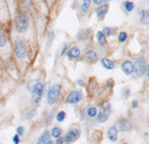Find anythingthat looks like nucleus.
Wrapping results in <instances>:
<instances>
[{
    "label": "nucleus",
    "instance_id": "nucleus-1",
    "mask_svg": "<svg viewBox=\"0 0 149 144\" xmlns=\"http://www.w3.org/2000/svg\"><path fill=\"white\" fill-rule=\"evenodd\" d=\"M14 29L19 34H24L29 28V16L27 12H20L15 15L13 21Z\"/></svg>",
    "mask_w": 149,
    "mask_h": 144
},
{
    "label": "nucleus",
    "instance_id": "nucleus-2",
    "mask_svg": "<svg viewBox=\"0 0 149 144\" xmlns=\"http://www.w3.org/2000/svg\"><path fill=\"white\" fill-rule=\"evenodd\" d=\"M61 95H62V85L58 84V82L52 84L50 89L47 93V98H45L47 105L48 106H54L61 99Z\"/></svg>",
    "mask_w": 149,
    "mask_h": 144
},
{
    "label": "nucleus",
    "instance_id": "nucleus-3",
    "mask_svg": "<svg viewBox=\"0 0 149 144\" xmlns=\"http://www.w3.org/2000/svg\"><path fill=\"white\" fill-rule=\"evenodd\" d=\"M28 44L23 39H16L13 45V53L16 59H23L28 55Z\"/></svg>",
    "mask_w": 149,
    "mask_h": 144
},
{
    "label": "nucleus",
    "instance_id": "nucleus-4",
    "mask_svg": "<svg viewBox=\"0 0 149 144\" xmlns=\"http://www.w3.org/2000/svg\"><path fill=\"white\" fill-rule=\"evenodd\" d=\"M112 114V105L109 101H104L100 105V109L98 113V116L95 117V121L98 123H105L108 121L109 116Z\"/></svg>",
    "mask_w": 149,
    "mask_h": 144
},
{
    "label": "nucleus",
    "instance_id": "nucleus-5",
    "mask_svg": "<svg viewBox=\"0 0 149 144\" xmlns=\"http://www.w3.org/2000/svg\"><path fill=\"white\" fill-rule=\"evenodd\" d=\"M147 65H148V63H147V59H146L144 57H142V56H140V57H136V58H135V60H134L135 72H134V75H133V78L137 79V78L142 77V75L144 74V70H146Z\"/></svg>",
    "mask_w": 149,
    "mask_h": 144
},
{
    "label": "nucleus",
    "instance_id": "nucleus-6",
    "mask_svg": "<svg viewBox=\"0 0 149 144\" xmlns=\"http://www.w3.org/2000/svg\"><path fill=\"white\" fill-rule=\"evenodd\" d=\"M84 99V93L81 92V89H72L70 91L66 96H65V102L68 105H72V106H76L78 105L81 100Z\"/></svg>",
    "mask_w": 149,
    "mask_h": 144
},
{
    "label": "nucleus",
    "instance_id": "nucleus-7",
    "mask_svg": "<svg viewBox=\"0 0 149 144\" xmlns=\"http://www.w3.org/2000/svg\"><path fill=\"white\" fill-rule=\"evenodd\" d=\"M44 92H45L44 85L42 84L41 80H38V82L35 85V87L31 91V101H33V105H38L40 103V101L43 98Z\"/></svg>",
    "mask_w": 149,
    "mask_h": 144
},
{
    "label": "nucleus",
    "instance_id": "nucleus-8",
    "mask_svg": "<svg viewBox=\"0 0 149 144\" xmlns=\"http://www.w3.org/2000/svg\"><path fill=\"white\" fill-rule=\"evenodd\" d=\"M79 137H80V129H79L78 127H72V128H70V129L65 132V135L63 136L65 144H71V143L76 142Z\"/></svg>",
    "mask_w": 149,
    "mask_h": 144
},
{
    "label": "nucleus",
    "instance_id": "nucleus-9",
    "mask_svg": "<svg viewBox=\"0 0 149 144\" xmlns=\"http://www.w3.org/2000/svg\"><path fill=\"white\" fill-rule=\"evenodd\" d=\"M114 125L118 128V130H119L120 132H128V131H130V130L133 129L132 122H130L128 118H125V117L118 118V120L115 121V124H114Z\"/></svg>",
    "mask_w": 149,
    "mask_h": 144
},
{
    "label": "nucleus",
    "instance_id": "nucleus-10",
    "mask_svg": "<svg viewBox=\"0 0 149 144\" xmlns=\"http://www.w3.org/2000/svg\"><path fill=\"white\" fill-rule=\"evenodd\" d=\"M120 67H121V71L123 72V74H126V75H128V77H130V75L133 77V75H134L135 66H134V62H133V60L125 59V60L121 63Z\"/></svg>",
    "mask_w": 149,
    "mask_h": 144
},
{
    "label": "nucleus",
    "instance_id": "nucleus-11",
    "mask_svg": "<svg viewBox=\"0 0 149 144\" xmlns=\"http://www.w3.org/2000/svg\"><path fill=\"white\" fill-rule=\"evenodd\" d=\"M84 59L87 64H94L97 63L99 59V53L97 50L94 49H87L85 52H84Z\"/></svg>",
    "mask_w": 149,
    "mask_h": 144
},
{
    "label": "nucleus",
    "instance_id": "nucleus-12",
    "mask_svg": "<svg viewBox=\"0 0 149 144\" xmlns=\"http://www.w3.org/2000/svg\"><path fill=\"white\" fill-rule=\"evenodd\" d=\"M66 57L71 60H76V59H79L81 57V49L79 45L77 44H73L69 48L68 52H66Z\"/></svg>",
    "mask_w": 149,
    "mask_h": 144
},
{
    "label": "nucleus",
    "instance_id": "nucleus-13",
    "mask_svg": "<svg viewBox=\"0 0 149 144\" xmlns=\"http://www.w3.org/2000/svg\"><path fill=\"white\" fill-rule=\"evenodd\" d=\"M106 137H107V139L109 142L115 143L118 141V138H119V130H118V128L115 125H111L106 130Z\"/></svg>",
    "mask_w": 149,
    "mask_h": 144
},
{
    "label": "nucleus",
    "instance_id": "nucleus-14",
    "mask_svg": "<svg viewBox=\"0 0 149 144\" xmlns=\"http://www.w3.org/2000/svg\"><path fill=\"white\" fill-rule=\"evenodd\" d=\"M108 7H109V5H108L107 1L104 5L97 7V9H95V16H97L98 21H102L105 19V16H106V14L108 12Z\"/></svg>",
    "mask_w": 149,
    "mask_h": 144
},
{
    "label": "nucleus",
    "instance_id": "nucleus-15",
    "mask_svg": "<svg viewBox=\"0 0 149 144\" xmlns=\"http://www.w3.org/2000/svg\"><path fill=\"white\" fill-rule=\"evenodd\" d=\"M99 63H100V65H101L105 70H107V71L114 70V67H115V62H114L113 59H111V58H107V57L100 58Z\"/></svg>",
    "mask_w": 149,
    "mask_h": 144
},
{
    "label": "nucleus",
    "instance_id": "nucleus-16",
    "mask_svg": "<svg viewBox=\"0 0 149 144\" xmlns=\"http://www.w3.org/2000/svg\"><path fill=\"white\" fill-rule=\"evenodd\" d=\"M139 15V21L141 24H149V9L147 8H141L137 13Z\"/></svg>",
    "mask_w": 149,
    "mask_h": 144
},
{
    "label": "nucleus",
    "instance_id": "nucleus-17",
    "mask_svg": "<svg viewBox=\"0 0 149 144\" xmlns=\"http://www.w3.org/2000/svg\"><path fill=\"white\" fill-rule=\"evenodd\" d=\"M85 113L87 115L88 118H94L98 116V113H99V109L97 106H93V105H88L86 108H85Z\"/></svg>",
    "mask_w": 149,
    "mask_h": 144
},
{
    "label": "nucleus",
    "instance_id": "nucleus-18",
    "mask_svg": "<svg viewBox=\"0 0 149 144\" xmlns=\"http://www.w3.org/2000/svg\"><path fill=\"white\" fill-rule=\"evenodd\" d=\"M51 139V135H50V131L47 129V130H44L41 135H40V137L37 138V141H36V143L35 144H48V142Z\"/></svg>",
    "mask_w": 149,
    "mask_h": 144
},
{
    "label": "nucleus",
    "instance_id": "nucleus-19",
    "mask_svg": "<svg viewBox=\"0 0 149 144\" xmlns=\"http://www.w3.org/2000/svg\"><path fill=\"white\" fill-rule=\"evenodd\" d=\"M95 39H97V42L100 46H106L107 45V37L105 36V34L101 30H98L95 33Z\"/></svg>",
    "mask_w": 149,
    "mask_h": 144
},
{
    "label": "nucleus",
    "instance_id": "nucleus-20",
    "mask_svg": "<svg viewBox=\"0 0 149 144\" xmlns=\"http://www.w3.org/2000/svg\"><path fill=\"white\" fill-rule=\"evenodd\" d=\"M91 3H92V1H90V0L81 1V3L79 5V13H80V14H83V15H85V14L90 10Z\"/></svg>",
    "mask_w": 149,
    "mask_h": 144
},
{
    "label": "nucleus",
    "instance_id": "nucleus-21",
    "mask_svg": "<svg viewBox=\"0 0 149 144\" xmlns=\"http://www.w3.org/2000/svg\"><path fill=\"white\" fill-rule=\"evenodd\" d=\"M121 7L125 13H132L135 8V3L133 1H123L121 2Z\"/></svg>",
    "mask_w": 149,
    "mask_h": 144
},
{
    "label": "nucleus",
    "instance_id": "nucleus-22",
    "mask_svg": "<svg viewBox=\"0 0 149 144\" xmlns=\"http://www.w3.org/2000/svg\"><path fill=\"white\" fill-rule=\"evenodd\" d=\"M50 135H51V137L55 138V139L61 138V137H63V136H62V135H63V130H62L61 127L55 125V127L51 128V130H50Z\"/></svg>",
    "mask_w": 149,
    "mask_h": 144
},
{
    "label": "nucleus",
    "instance_id": "nucleus-23",
    "mask_svg": "<svg viewBox=\"0 0 149 144\" xmlns=\"http://www.w3.org/2000/svg\"><path fill=\"white\" fill-rule=\"evenodd\" d=\"M35 115H36V109H35V108H29V109L24 113L23 118H24V120H31V118L35 117Z\"/></svg>",
    "mask_w": 149,
    "mask_h": 144
},
{
    "label": "nucleus",
    "instance_id": "nucleus-24",
    "mask_svg": "<svg viewBox=\"0 0 149 144\" xmlns=\"http://www.w3.org/2000/svg\"><path fill=\"white\" fill-rule=\"evenodd\" d=\"M127 39H128V34H127V31L121 30V31L118 33V42H119V43H125Z\"/></svg>",
    "mask_w": 149,
    "mask_h": 144
},
{
    "label": "nucleus",
    "instance_id": "nucleus-25",
    "mask_svg": "<svg viewBox=\"0 0 149 144\" xmlns=\"http://www.w3.org/2000/svg\"><path fill=\"white\" fill-rule=\"evenodd\" d=\"M66 113L64 111V110H59V111H57V114H56V121L58 122V123H62V122H64L65 121V118H66Z\"/></svg>",
    "mask_w": 149,
    "mask_h": 144
},
{
    "label": "nucleus",
    "instance_id": "nucleus-26",
    "mask_svg": "<svg viewBox=\"0 0 149 144\" xmlns=\"http://www.w3.org/2000/svg\"><path fill=\"white\" fill-rule=\"evenodd\" d=\"M54 39H55V34H54L52 30H49L47 33V43H48V46H51L52 45Z\"/></svg>",
    "mask_w": 149,
    "mask_h": 144
},
{
    "label": "nucleus",
    "instance_id": "nucleus-27",
    "mask_svg": "<svg viewBox=\"0 0 149 144\" xmlns=\"http://www.w3.org/2000/svg\"><path fill=\"white\" fill-rule=\"evenodd\" d=\"M56 114H57V113H55L54 109L49 110V111L45 114V121H47V123H50L54 118H56Z\"/></svg>",
    "mask_w": 149,
    "mask_h": 144
},
{
    "label": "nucleus",
    "instance_id": "nucleus-28",
    "mask_svg": "<svg viewBox=\"0 0 149 144\" xmlns=\"http://www.w3.org/2000/svg\"><path fill=\"white\" fill-rule=\"evenodd\" d=\"M114 29L115 28H111V27H107V26H105V27H102V29H101V31L105 34V36L106 37H109V36H112V35H114Z\"/></svg>",
    "mask_w": 149,
    "mask_h": 144
},
{
    "label": "nucleus",
    "instance_id": "nucleus-29",
    "mask_svg": "<svg viewBox=\"0 0 149 144\" xmlns=\"http://www.w3.org/2000/svg\"><path fill=\"white\" fill-rule=\"evenodd\" d=\"M68 50H69V45H68V43L66 42H64L63 44H62V48H61V50H59V53H58V57L59 58H62L66 52H68Z\"/></svg>",
    "mask_w": 149,
    "mask_h": 144
},
{
    "label": "nucleus",
    "instance_id": "nucleus-30",
    "mask_svg": "<svg viewBox=\"0 0 149 144\" xmlns=\"http://www.w3.org/2000/svg\"><path fill=\"white\" fill-rule=\"evenodd\" d=\"M38 82V79H31V80H29L28 82H27V89L29 91V92H31L33 91V88L35 87V85Z\"/></svg>",
    "mask_w": 149,
    "mask_h": 144
},
{
    "label": "nucleus",
    "instance_id": "nucleus-31",
    "mask_svg": "<svg viewBox=\"0 0 149 144\" xmlns=\"http://www.w3.org/2000/svg\"><path fill=\"white\" fill-rule=\"evenodd\" d=\"M6 44H7V37H6L5 33H1L0 34V49H3Z\"/></svg>",
    "mask_w": 149,
    "mask_h": 144
},
{
    "label": "nucleus",
    "instance_id": "nucleus-32",
    "mask_svg": "<svg viewBox=\"0 0 149 144\" xmlns=\"http://www.w3.org/2000/svg\"><path fill=\"white\" fill-rule=\"evenodd\" d=\"M86 36H88V30H80L79 33H78V35H77V38L78 39H84V38H86Z\"/></svg>",
    "mask_w": 149,
    "mask_h": 144
},
{
    "label": "nucleus",
    "instance_id": "nucleus-33",
    "mask_svg": "<svg viewBox=\"0 0 149 144\" xmlns=\"http://www.w3.org/2000/svg\"><path fill=\"white\" fill-rule=\"evenodd\" d=\"M130 94H132V91H130V88H128V87H125V88L122 89V96H123L125 99L129 98V96H130Z\"/></svg>",
    "mask_w": 149,
    "mask_h": 144
},
{
    "label": "nucleus",
    "instance_id": "nucleus-34",
    "mask_svg": "<svg viewBox=\"0 0 149 144\" xmlns=\"http://www.w3.org/2000/svg\"><path fill=\"white\" fill-rule=\"evenodd\" d=\"M24 131H26V129H24L23 125H19V127H16V135H19L20 137H22V136L24 135Z\"/></svg>",
    "mask_w": 149,
    "mask_h": 144
},
{
    "label": "nucleus",
    "instance_id": "nucleus-35",
    "mask_svg": "<svg viewBox=\"0 0 149 144\" xmlns=\"http://www.w3.org/2000/svg\"><path fill=\"white\" fill-rule=\"evenodd\" d=\"M12 141H13V144H20V143H21V137H20L19 135L15 134V135L13 136Z\"/></svg>",
    "mask_w": 149,
    "mask_h": 144
},
{
    "label": "nucleus",
    "instance_id": "nucleus-36",
    "mask_svg": "<svg viewBox=\"0 0 149 144\" xmlns=\"http://www.w3.org/2000/svg\"><path fill=\"white\" fill-rule=\"evenodd\" d=\"M113 85H114V82H113L112 79H108V80L106 81V88H107V89H112V88H113Z\"/></svg>",
    "mask_w": 149,
    "mask_h": 144
},
{
    "label": "nucleus",
    "instance_id": "nucleus-37",
    "mask_svg": "<svg viewBox=\"0 0 149 144\" xmlns=\"http://www.w3.org/2000/svg\"><path fill=\"white\" fill-rule=\"evenodd\" d=\"M137 107H139V100L135 99V100H133V101L130 102V108H132V109H136Z\"/></svg>",
    "mask_w": 149,
    "mask_h": 144
},
{
    "label": "nucleus",
    "instance_id": "nucleus-38",
    "mask_svg": "<svg viewBox=\"0 0 149 144\" xmlns=\"http://www.w3.org/2000/svg\"><path fill=\"white\" fill-rule=\"evenodd\" d=\"M105 2H106V1H102V0H93V1H92V3H93V5H97L98 7L101 6V5H104Z\"/></svg>",
    "mask_w": 149,
    "mask_h": 144
},
{
    "label": "nucleus",
    "instance_id": "nucleus-39",
    "mask_svg": "<svg viewBox=\"0 0 149 144\" xmlns=\"http://www.w3.org/2000/svg\"><path fill=\"white\" fill-rule=\"evenodd\" d=\"M143 138H144V144H149V132H146Z\"/></svg>",
    "mask_w": 149,
    "mask_h": 144
},
{
    "label": "nucleus",
    "instance_id": "nucleus-40",
    "mask_svg": "<svg viewBox=\"0 0 149 144\" xmlns=\"http://www.w3.org/2000/svg\"><path fill=\"white\" fill-rule=\"evenodd\" d=\"M55 143H56V144H65V142H64V138H63V137L55 139Z\"/></svg>",
    "mask_w": 149,
    "mask_h": 144
},
{
    "label": "nucleus",
    "instance_id": "nucleus-41",
    "mask_svg": "<svg viewBox=\"0 0 149 144\" xmlns=\"http://www.w3.org/2000/svg\"><path fill=\"white\" fill-rule=\"evenodd\" d=\"M147 79H149V64L147 65V67H146V70H144V74H143Z\"/></svg>",
    "mask_w": 149,
    "mask_h": 144
},
{
    "label": "nucleus",
    "instance_id": "nucleus-42",
    "mask_svg": "<svg viewBox=\"0 0 149 144\" xmlns=\"http://www.w3.org/2000/svg\"><path fill=\"white\" fill-rule=\"evenodd\" d=\"M76 82H77V85H78L79 87H83V86H84V80H83V79H80V78H79V79H77V81H76Z\"/></svg>",
    "mask_w": 149,
    "mask_h": 144
},
{
    "label": "nucleus",
    "instance_id": "nucleus-43",
    "mask_svg": "<svg viewBox=\"0 0 149 144\" xmlns=\"http://www.w3.org/2000/svg\"><path fill=\"white\" fill-rule=\"evenodd\" d=\"M48 144H56V143H55V141H52V139H50V141L48 142Z\"/></svg>",
    "mask_w": 149,
    "mask_h": 144
},
{
    "label": "nucleus",
    "instance_id": "nucleus-44",
    "mask_svg": "<svg viewBox=\"0 0 149 144\" xmlns=\"http://www.w3.org/2000/svg\"><path fill=\"white\" fill-rule=\"evenodd\" d=\"M121 144H129V143H127V142H122Z\"/></svg>",
    "mask_w": 149,
    "mask_h": 144
}]
</instances>
